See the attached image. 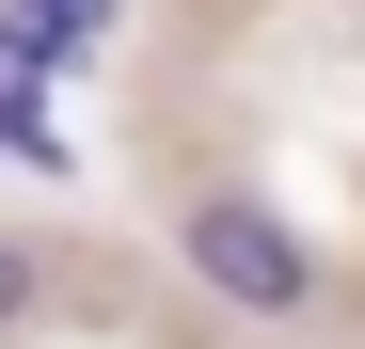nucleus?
<instances>
[{
    "instance_id": "7ed1b4c3",
    "label": "nucleus",
    "mask_w": 365,
    "mask_h": 349,
    "mask_svg": "<svg viewBox=\"0 0 365 349\" xmlns=\"http://www.w3.org/2000/svg\"><path fill=\"white\" fill-rule=\"evenodd\" d=\"M111 16H128V0H16V16H0V32H32V48H48V64H64V48H96Z\"/></svg>"
},
{
    "instance_id": "f03ea898",
    "label": "nucleus",
    "mask_w": 365,
    "mask_h": 349,
    "mask_svg": "<svg viewBox=\"0 0 365 349\" xmlns=\"http://www.w3.org/2000/svg\"><path fill=\"white\" fill-rule=\"evenodd\" d=\"M0 143H16V159H64V127H48V48L32 32H0Z\"/></svg>"
},
{
    "instance_id": "f257e3e1",
    "label": "nucleus",
    "mask_w": 365,
    "mask_h": 349,
    "mask_svg": "<svg viewBox=\"0 0 365 349\" xmlns=\"http://www.w3.org/2000/svg\"><path fill=\"white\" fill-rule=\"evenodd\" d=\"M175 254H191V286H207L222 318H302V302H318V254H302V222L270 191H191Z\"/></svg>"
},
{
    "instance_id": "20e7f679",
    "label": "nucleus",
    "mask_w": 365,
    "mask_h": 349,
    "mask_svg": "<svg viewBox=\"0 0 365 349\" xmlns=\"http://www.w3.org/2000/svg\"><path fill=\"white\" fill-rule=\"evenodd\" d=\"M32 302H48V270H32V254H16V239H0V333H16V318H32Z\"/></svg>"
}]
</instances>
